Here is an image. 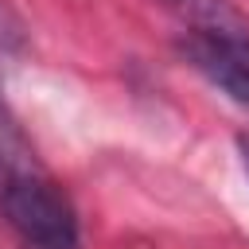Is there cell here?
Instances as JSON below:
<instances>
[{"label": "cell", "instance_id": "cell-1", "mask_svg": "<svg viewBox=\"0 0 249 249\" xmlns=\"http://www.w3.org/2000/svg\"><path fill=\"white\" fill-rule=\"evenodd\" d=\"M0 218L19 249H82L78 210L47 167L0 191Z\"/></svg>", "mask_w": 249, "mask_h": 249}, {"label": "cell", "instance_id": "cell-2", "mask_svg": "<svg viewBox=\"0 0 249 249\" xmlns=\"http://www.w3.org/2000/svg\"><path fill=\"white\" fill-rule=\"evenodd\" d=\"M183 51L210 86H218L230 101L249 109V31H241L233 19L195 27Z\"/></svg>", "mask_w": 249, "mask_h": 249}, {"label": "cell", "instance_id": "cell-3", "mask_svg": "<svg viewBox=\"0 0 249 249\" xmlns=\"http://www.w3.org/2000/svg\"><path fill=\"white\" fill-rule=\"evenodd\" d=\"M35 171H43V160L31 148V140L23 136L19 121L0 101V191L19 183V179H27V175H35Z\"/></svg>", "mask_w": 249, "mask_h": 249}, {"label": "cell", "instance_id": "cell-4", "mask_svg": "<svg viewBox=\"0 0 249 249\" xmlns=\"http://www.w3.org/2000/svg\"><path fill=\"white\" fill-rule=\"evenodd\" d=\"M171 12H179L183 19H191L195 27H210V23H226V0H163Z\"/></svg>", "mask_w": 249, "mask_h": 249}, {"label": "cell", "instance_id": "cell-5", "mask_svg": "<svg viewBox=\"0 0 249 249\" xmlns=\"http://www.w3.org/2000/svg\"><path fill=\"white\" fill-rule=\"evenodd\" d=\"M237 152H241V163H245V171H249V132L237 136Z\"/></svg>", "mask_w": 249, "mask_h": 249}]
</instances>
